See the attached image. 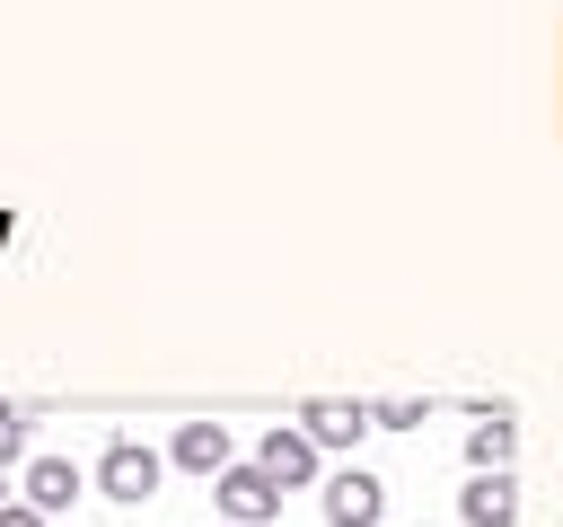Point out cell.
I'll list each match as a JSON object with an SVG mask.
<instances>
[{
  "instance_id": "6da1fadb",
  "label": "cell",
  "mask_w": 563,
  "mask_h": 527,
  "mask_svg": "<svg viewBox=\"0 0 563 527\" xmlns=\"http://www.w3.org/2000/svg\"><path fill=\"white\" fill-rule=\"evenodd\" d=\"M158 474H167V457H158L150 439H106V457H97V483H106L114 509H141V501L158 492Z\"/></svg>"
},
{
  "instance_id": "7a4b0ae2",
  "label": "cell",
  "mask_w": 563,
  "mask_h": 527,
  "mask_svg": "<svg viewBox=\"0 0 563 527\" xmlns=\"http://www.w3.org/2000/svg\"><path fill=\"white\" fill-rule=\"evenodd\" d=\"M246 466H255L273 492H308V483H317V448H308V430H299V422H290V430H264Z\"/></svg>"
},
{
  "instance_id": "3957f363",
  "label": "cell",
  "mask_w": 563,
  "mask_h": 527,
  "mask_svg": "<svg viewBox=\"0 0 563 527\" xmlns=\"http://www.w3.org/2000/svg\"><path fill=\"white\" fill-rule=\"evenodd\" d=\"M211 501L229 509V527H264V518L282 509V492H273L255 466H220V474H211Z\"/></svg>"
},
{
  "instance_id": "277c9868",
  "label": "cell",
  "mask_w": 563,
  "mask_h": 527,
  "mask_svg": "<svg viewBox=\"0 0 563 527\" xmlns=\"http://www.w3.org/2000/svg\"><path fill=\"white\" fill-rule=\"evenodd\" d=\"M299 430H308V448H352V439L369 430V404H352V395H308V404H299Z\"/></svg>"
},
{
  "instance_id": "5b68a950",
  "label": "cell",
  "mask_w": 563,
  "mask_h": 527,
  "mask_svg": "<svg viewBox=\"0 0 563 527\" xmlns=\"http://www.w3.org/2000/svg\"><path fill=\"white\" fill-rule=\"evenodd\" d=\"M378 509H387V483L378 474H325V527H378Z\"/></svg>"
},
{
  "instance_id": "8992f818",
  "label": "cell",
  "mask_w": 563,
  "mask_h": 527,
  "mask_svg": "<svg viewBox=\"0 0 563 527\" xmlns=\"http://www.w3.org/2000/svg\"><path fill=\"white\" fill-rule=\"evenodd\" d=\"M167 466H176V474H220V466H238V439H229L220 422H185V430L167 439Z\"/></svg>"
},
{
  "instance_id": "52a82bcc",
  "label": "cell",
  "mask_w": 563,
  "mask_h": 527,
  "mask_svg": "<svg viewBox=\"0 0 563 527\" xmlns=\"http://www.w3.org/2000/svg\"><path fill=\"white\" fill-rule=\"evenodd\" d=\"M79 483H88V474H79L70 457H26V509H35V518H62V509L79 501Z\"/></svg>"
},
{
  "instance_id": "ba28073f",
  "label": "cell",
  "mask_w": 563,
  "mask_h": 527,
  "mask_svg": "<svg viewBox=\"0 0 563 527\" xmlns=\"http://www.w3.org/2000/svg\"><path fill=\"white\" fill-rule=\"evenodd\" d=\"M457 518H466V527H510V518H519V492H510V474H466V492H457Z\"/></svg>"
},
{
  "instance_id": "9c48e42d",
  "label": "cell",
  "mask_w": 563,
  "mask_h": 527,
  "mask_svg": "<svg viewBox=\"0 0 563 527\" xmlns=\"http://www.w3.org/2000/svg\"><path fill=\"white\" fill-rule=\"evenodd\" d=\"M510 448H519V439H510V413H484L475 439H466V466H475V474H510Z\"/></svg>"
},
{
  "instance_id": "30bf717a",
  "label": "cell",
  "mask_w": 563,
  "mask_h": 527,
  "mask_svg": "<svg viewBox=\"0 0 563 527\" xmlns=\"http://www.w3.org/2000/svg\"><path fill=\"white\" fill-rule=\"evenodd\" d=\"M18 448H26V413H18V404H0V466H9Z\"/></svg>"
},
{
  "instance_id": "8fae6325",
  "label": "cell",
  "mask_w": 563,
  "mask_h": 527,
  "mask_svg": "<svg viewBox=\"0 0 563 527\" xmlns=\"http://www.w3.org/2000/svg\"><path fill=\"white\" fill-rule=\"evenodd\" d=\"M369 422H387V430H413V422H422V404H405V395H396V404H369Z\"/></svg>"
},
{
  "instance_id": "7c38bea8",
  "label": "cell",
  "mask_w": 563,
  "mask_h": 527,
  "mask_svg": "<svg viewBox=\"0 0 563 527\" xmlns=\"http://www.w3.org/2000/svg\"><path fill=\"white\" fill-rule=\"evenodd\" d=\"M0 527H53V518H35V509H26V501H18V509H9V501H0Z\"/></svg>"
}]
</instances>
